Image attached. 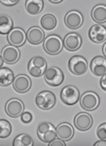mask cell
Returning <instances> with one entry per match:
<instances>
[{
  "label": "cell",
  "instance_id": "cell-16",
  "mask_svg": "<svg viewBox=\"0 0 106 146\" xmlns=\"http://www.w3.org/2000/svg\"><path fill=\"white\" fill-rule=\"evenodd\" d=\"M89 39L95 43H104L106 40V28L102 25H95L89 28Z\"/></svg>",
  "mask_w": 106,
  "mask_h": 146
},
{
  "label": "cell",
  "instance_id": "cell-13",
  "mask_svg": "<svg viewBox=\"0 0 106 146\" xmlns=\"http://www.w3.org/2000/svg\"><path fill=\"white\" fill-rule=\"evenodd\" d=\"M12 84H13L14 90L17 91L18 93L23 94L30 90L32 82L27 75L19 74L18 76H16L15 78H14V81Z\"/></svg>",
  "mask_w": 106,
  "mask_h": 146
},
{
  "label": "cell",
  "instance_id": "cell-31",
  "mask_svg": "<svg viewBox=\"0 0 106 146\" xmlns=\"http://www.w3.org/2000/svg\"><path fill=\"white\" fill-rule=\"evenodd\" d=\"M100 86H101V88H102L104 91L106 90V74H104V75H102V76H101Z\"/></svg>",
  "mask_w": 106,
  "mask_h": 146
},
{
  "label": "cell",
  "instance_id": "cell-32",
  "mask_svg": "<svg viewBox=\"0 0 106 146\" xmlns=\"http://www.w3.org/2000/svg\"><path fill=\"white\" fill-rule=\"evenodd\" d=\"M98 145H102V146H105L106 145V143H105V140H101L100 141H98V142H96L95 146H98Z\"/></svg>",
  "mask_w": 106,
  "mask_h": 146
},
{
  "label": "cell",
  "instance_id": "cell-3",
  "mask_svg": "<svg viewBox=\"0 0 106 146\" xmlns=\"http://www.w3.org/2000/svg\"><path fill=\"white\" fill-rule=\"evenodd\" d=\"M56 96L50 91H43L37 95L35 98L36 105L42 110H50L56 104Z\"/></svg>",
  "mask_w": 106,
  "mask_h": 146
},
{
  "label": "cell",
  "instance_id": "cell-15",
  "mask_svg": "<svg viewBox=\"0 0 106 146\" xmlns=\"http://www.w3.org/2000/svg\"><path fill=\"white\" fill-rule=\"evenodd\" d=\"M74 125L80 131H88L93 126V117L87 112H81L75 116Z\"/></svg>",
  "mask_w": 106,
  "mask_h": 146
},
{
  "label": "cell",
  "instance_id": "cell-35",
  "mask_svg": "<svg viewBox=\"0 0 106 146\" xmlns=\"http://www.w3.org/2000/svg\"><path fill=\"white\" fill-rule=\"evenodd\" d=\"M3 64H4V60H3V58H2L1 55H0V68L2 67V65Z\"/></svg>",
  "mask_w": 106,
  "mask_h": 146
},
{
  "label": "cell",
  "instance_id": "cell-4",
  "mask_svg": "<svg viewBox=\"0 0 106 146\" xmlns=\"http://www.w3.org/2000/svg\"><path fill=\"white\" fill-rule=\"evenodd\" d=\"M44 79L47 84L53 87H58L64 80V74L58 67L51 66L47 68L44 73Z\"/></svg>",
  "mask_w": 106,
  "mask_h": 146
},
{
  "label": "cell",
  "instance_id": "cell-17",
  "mask_svg": "<svg viewBox=\"0 0 106 146\" xmlns=\"http://www.w3.org/2000/svg\"><path fill=\"white\" fill-rule=\"evenodd\" d=\"M89 67L95 76H102L106 73V58L101 56H95L91 60Z\"/></svg>",
  "mask_w": 106,
  "mask_h": 146
},
{
  "label": "cell",
  "instance_id": "cell-10",
  "mask_svg": "<svg viewBox=\"0 0 106 146\" xmlns=\"http://www.w3.org/2000/svg\"><path fill=\"white\" fill-rule=\"evenodd\" d=\"M7 40L12 46L21 47L27 41V33L21 27H15L7 34Z\"/></svg>",
  "mask_w": 106,
  "mask_h": 146
},
{
  "label": "cell",
  "instance_id": "cell-25",
  "mask_svg": "<svg viewBox=\"0 0 106 146\" xmlns=\"http://www.w3.org/2000/svg\"><path fill=\"white\" fill-rule=\"evenodd\" d=\"M14 146H32L33 145V139L31 136L27 133L19 135L13 141Z\"/></svg>",
  "mask_w": 106,
  "mask_h": 146
},
{
  "label": "cell",
  "instance_id": "cell-27",
  "mask_svg": "<svg viewBox=\"0 0 106 146\" xmlns=\"http://www.w3.org/2000/svg\"><path fill=\"white\" fill-rule=\"evenodd\" d=\"M96 135L101 140H106V124H101L96 129Z\"/></svg>",
  "mask_w": 106,
  "mask_h": 146
},
{
  "label": "cell",
  "instance_id": "cell-1",
  "mask_svg": "<svg viewBox=\"0 0 106 146\" xmlns=\"http://www.w3.org/2000/svg\"><path fill=\"white\" fill-rule=\"evenodd\" d=\"M43 48L45 52L50 55H58L62 52L63 48L62 39L56 34L49 35L44 39Z\"/></svg>",
  "mask_w": 106,
  "mask_h": 146
},
{
  "label": "cell",
  "instance_id": "cell-18",
  "mask_svg": "<svg viewBox=\"0 0 106 146\" xmlns=\"http://www.w3.org/2000/svg\"><path fill=\"white\" fill-rule=\"evenodd\" d=\"M27 39L32 45H38L45 39L44 31L39 27H31L27 32Z\"/></svg>",
  "mask_w": 106,
  "mask_h": 146
},
{
  "label": "cell",
  "instance_id": "cell-34",
  "mask_svg": "<svg viewBox=\"0 0 106 146\" xmlns=\"http://www.w3.org/2000/svg\"><path fill=\"white\" fill-rule=\"evenodd\" d=\"M51 3H54V4H58V3H60V2H62V0H50Z\"/></svg>",
  "mask_w": 106,
  "mask_h": 146
},
{
  "label": "cell",
  "instance_id": "cell-11",
  "mask_svg": "<svg viewBox=\"0 0 106 146\" xmlns=\"http://www.w3.org/2000/svg\"><path fill=\"white\" fill-rule=\"evenodd\" d=\"M84 18L83 15L77 10H71L65 15L64 23L67 27L71 29H77L83 25Z\"/></svg>",
  "mask_w": 106,
  "mask_h": 146
},
{
  "label": "cell",
  "instance_id": "cell-19",
  "mask_svg": "<svg viewBox=\"0 0 106 146\" xmlns=\"http://www.w3.org/2000/svg\"><path fill=\"white\" fill-rule=\"evenodd\" d=\"M56 136L63 141L70 140L74 135V129L69 123H62L56 128Z\"/></svg>",
  "mask_w": 106,
  "mask_h": 146
},
{
  "label": "cell",
  "instance_id": "cell-28",
  "mask_svg": "<svg viewBox=\"0 0 106 146\" xmlns=\"http://www.w3.org/2000/svg\"><path fill=\"white\" fill-rule=\"evenodd\" d=\"M21 119L23 123H30L32 121V114L30 112H23V114L21 115Z\"/></svg>",
  "mask_w": 106,
  "mask_h": 146
},
{
  "label": "cell",
  "instance_id": "cell-2",
  "mask_svg": "<svg viewBox=\"0 0 106 146\" xmlns=\"http://www.w3.org/2000/svg\"><path fill=\"white\" fill-rule=\"evenodd\" d=\"M80 104L82 108L87 111H93L98 107L100 102L99 96L95 92H86L82 96H80Z\"/></svg>",
  "mask_w": 106,
  "mask_h": 146
},
{
  "label": "cell",
  "instance_id": "cell-21",
  "mask_svg": "<svg viewBox=\"0 0 106 146\" xmlns=\"http://www.w3.org/2000/svg\"><path fill=\"white\" fill-rule=\"evenodd\" d=\"M44 7V1L42 0H27L25 1V9L30 15H37L41 13Z\"/></svg>",
  "mask_w": 106,
  "mask_h": 146
},
{
  "label": "cell",
  "instance_id": "cell-8",
  "mask_svg": "<svg viewBox=\"0 0 106 146\" xmlns=\"http://www.w3.org/2000/svg\"><path fill=\"white\" fill-rule=\"evenodd\" d=\"M88 62L86 58L81 56H74L68 62V68L75 75H83L88 70Z\"/></svg>",
  "mask_w": 106,
  "mask_h": 146
},
{
  "label": "cell",
  "instance_id": "cell-23",
  "mask_svg": "<svg viewBox=\"0 0 106 146\" xmlns=\"http://www.w3.org/2000/svg\"><path fill=\"white\" fill-rule=\"evenodd\" d=\"M14 23L10 17L5 15L0 16V34H8L13 29Z\"/></svg>",
  "mask_w": 106,
  "mask_h": 146
},
{
  "label": "cell",
  "instance_id": "cell-7",
  "mask_svg": "<svg viewBox=\"0 0 106 146\" xmlns=\"http://www.w3.org/2000/svg\"><path fill=\"white\" fill-rule=\"evenodd\" d=\"M60 100L66 105H74L80 100V92L75 86H66L60 92Z\"/></svg>",
  "mask_w": 106,
  "mask_h": 146
},
{
  "label": "cell",
  "instance_id": "cell-26",
  "mask_svg": "<svg viewBox=\"0 0 106 146\" xmlns=\"http://www.w3.org/2000/svg\"><path fill=\"white\" fill-rule=\"evenodd\" d=\"M12 126L10 122L5 119H0V138H5L10 135Z\"/></svg>",
  "mask_w": 106,
  "mask_h": 146
},
{
  "label": "cell",
  "instance_id": "cell-5",
  "mask_svg": "<svg viewBox=\"0 0 106 146\" xmlns=\"http://www.w3.org/2000/svg\"><path fill=\"white\" fill-rule=\"evenodd\" d=\"M47 62L42 56H34L28 62L27 69L33 77H40L44 75L47 69Z\"/></svg>",
  "mask_w": 106,
  "mask_h": 146
},
{
  "label": "cell",
  "instance_id": "cell-24",
  "mask_svg": "<svg viewBox=\"0 0 106 146\" xmlns=\"http://www.w3.org/2000/svg\"><path fill=\"white\" fill-rule=\"evenodd\" d=\"M56 25V18L52 14H46L41 18V27L46 30L54 29Z\"/></svg>",
  "mask_w": 106,
  "mask_h": 146
},
{
  "label": "cell",
  "instance_id": "cell-29",
  "mask_svg": "<svg viewBox=\"0 0 106 146\" xmlns=\"http://www.w3.org/2000/svg\"><path fill=\"white\" fill-rule=\"evenodd\" d=\"M49 146H66V144L64 143V141L60 138L56 139L55 138L54 140H52L51 142H49Z\"/></svg>",
  "mask_w": 106,
  "mask_h": 146
},
{
  "label": "cell",
  "instance_id": "cell-22",
  "mask_svg": "<svg viewBox=\"0 0 106 146\" xmlns=\"http://www.w3.org/2000/svg\"><path fill=\"white\" fill-rule=\"evenodd\" d=\"M14 73L8 67H1L0 68V86L7 87L11 85L14 81Z\"/></svg>",
  "mask_w": 106,
  "mask_h": 146
},
{
  "label": "cell",
  "instance_id": "cell-6",
  "mask_svg": "<svg viewBox=\"0 0 106 146\" xmlns=\"http://www.w3.org/2000/svg\"><path fill=\"white\" fill-rule=\"evenodd\" d=\"M37 135L41 141L49 143L56 138V128L49 122H43L37 128Z\"/></svg>",
  "mask_w": 106,
  "mask_h": 146
},
{
  "label": "cell",
  "instance_id": "cell-20",
  "mask_svg": "<svg viewBox=\"0 0 106 146\" xmlns=\"http://www.w3.org/2000/svg\"><path fill=\"white\" fill-rule=\"evenodd\" d=\"M91 18L98 23H104L106 22V6L104 4H98L91 10Z\"/></svg>",
  "mask_w": 106,
  "mask_h": 146
},
{
  "label": "cell",
  "instance_id": "cell-33",
  "mask_svg": "<svg viewBox=\"0 0 106 146\" xmlns=\"http://www.w3.org/2000/svg\"><path fill=\"white\" fill-rule=\"evenodd\" d=\"M102 53H103V56H106V44L104 43L103 44V47H102Z\"/></svg>",
  "mask_w": 106,
  "mask_h": 146
},
{
  "label": "cell",
  "instance_id": "cell-12",
  "mask_svg": "<svg viewBox=\"0 0 106 146\" xmlns=\"http://www.w3.org/2000/svg\"><path fill=\"white\" fill-rule=\"evenodd\" d=\"M63 47L69 52L77 51L82 46V37L78 33L71 32L65 35L64 39L62 41Z\"/></svg>",
  "mask_w": 106,
  "mask_h": 146
},
{
  "label": "cell",
  "instance_id": "cell-30",
  "mask_svg": "<svg viewBox=\"0 0 106 146\" xmlns=\"http://www.w3.org/2000/svg\"><path fill=\"white\" fill-rule=\"evenodd\" d=\"M0 3H2L5 6H14L17 3H19V0H12V1H9V0H0Z\"/></svg>",
  "mask_w": 106,
  "mask_h": 146
},
{
  "label": "cell",
  "instance_id": "cell-9",
  "mask_svg": "<svg viewBox=\"0 0 106 146\" xmlns=\"http://www.w3.org/2000/svg\"><path fill=\"white\" fill-rule=\"evenodd\" d=\"M5 111L10 117L16 118L23 114L25 111V104L19 98H11L7 101L5 105Z\"/></svg>",
  "mask_w": 106,
  "mask_h": 146
},
{
  "label": "cell",
  "instance_id": "cell-14",
  "mask_svg": "<svg viewBox=\"0 0 106 146\" xmlns=\"http://www.w3.org/2000/svg\"><path fill=\"white\" fill-rule=\"evenodd\" d=\"M1 56L4 62H7L8 64H13V63H16L20 60L21 53L17 47L9 45L2 49Z\"/></svg>",
  "mask_w": 106,
  "mask_h": 146
}]
</instances>
